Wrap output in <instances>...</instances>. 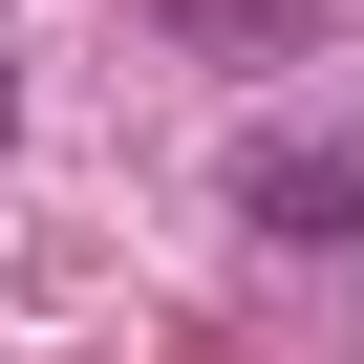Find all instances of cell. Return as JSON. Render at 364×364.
<instances>
[{"instance_id": "6da1fadb", "label": "cell", "mask_w": 364, "mask_h": 364, "mask_svg": "<svg viewBox=\"0 0 364 364\" xmlns=\"http://www.w3.org/2000/svg\"><path fill=\"white\" fill-rule=\"evenodd\" d=\"M236 236L364 257V107H257V129H236Z\"/></svg>"}, {"instance_id": "7a4b0ae2", "label": "cell", "mask_w": 364, "mask_h": 364, "mask_svg": "<svg viewBox=\"0 0 364 364\" xmlns=\"http://www.w3.org/2000/svg\"><path fill=\"white\" fill-rule=\"evenodd\" d=\"M0 129H22V65H0Z\"/></svg>"}]
</instances>
